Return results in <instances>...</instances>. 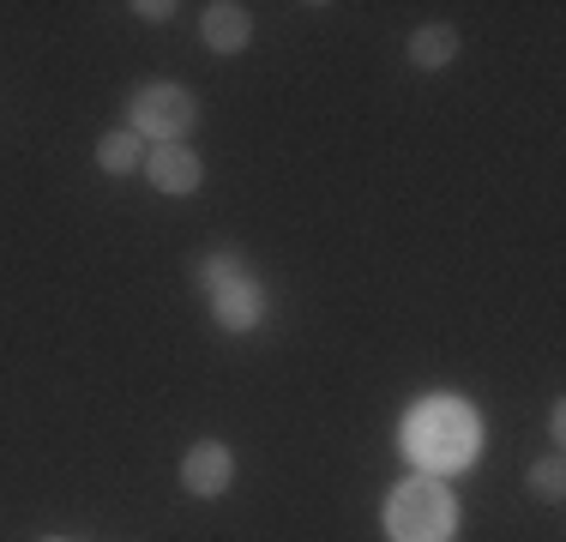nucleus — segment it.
<instances>
[{"label":"nucleus","mask_w":566,"mask_h":542,"mask_svg":"<svg viewBox=\"0 0 566 542\" xmlns=\"http://www.w3.org/2000/svg\"><path fill=\"white\" fill-rule=\"evenodd\" d=\"M482 446V423L476 410H470L464 398H422L410 410V423H403V452H410V465L422 470V477H452V470H464L470 458H476Z\"/></svg>","instance_id":"obj_1"},{"label":"nucleus","mask_w":566,"mask_h":542,"mask_svg":"<svg viewBox=\"0 0 566 542\" xmlns=\"http://www.w3.org/2000/svg\"><path fill=\"white\" fill-rule=\"evenodd\" d=\"M452 531H458V500L440 477L416 470L410 482L392 488V500H386V536L392 542H452Z\"/></svg>","instance_id":"obj_2"},{"label":"nucleus","mask_w":566,"mask_h":542,"mask_svg":"<svg viewBox=\"0 0 566 542\" xmlns=\"http://www.w3.org/2000/svg\"><path fill=\"white\" fill-rule=\"evenodd\" d=\"M199 121V103L181 85H139L133 91V133L139 139H164L181 145V133Z\"/></svg>","instance_id":"obj_3"},{"label":"nucleus","mask_w":566,"mask_h":542,"mask_svg":"<svg viewBox=\"0 0 566 542\" xmlns=\"http://www.w3.org/2000/svg\"><path fill=\"white\" fill-rule=\"evenodd\" d=\"M229 477H235V458H229L223 440H199L193 452L181 458V488L199 494V500H218L229 488Z\"/></svg>","instance_id":"obj_4"},{"label":"nucleus","mask_w":566,"mask_h":542,"mask_svg":"<svg viewBox=\"0 0 566 542\" xmlns=\"http://www.w3.org/2000/svg\"><path fill=\"white\" fill-rule=\"evenodd\" d=\"M211 314H218L223 332H248V325H260L265 314V290L241 271L235 283H223V290H211Z\"/></svg>","instance_id":"obj_5"},{"label":"nucleus","mask_w":566,"mask_h":542,"mask_svg":"<svg viewBox=\"0 0 566 542\" xmlns=\"http://www.w3.org/2000/svg\"><path fill=\"white\" fill-rule=\"evenodd\" d=\"M145 169H151V181L164 187V194H193V187L206 181V169H199V157L187 152V145H157V152H145Z\"/></svg>","instance_id":"obj_6"},{"label":"nucleus","mask_w":566,"mask_h":542,"mask_svg":"<svg viewBox=\"0 0 566 542\" xmlns=\"http://www.w3.org/2000/svg\"><path fill=\"white\" fill-rule=\"evenodd\" d=\"M248 37H253V12H248V7H235V0H218V7H206V43L218 49V54L248 49Z\"/></svg>","instance_id":"obj_7"},{"label":"nucleus","mask_w":566,"mask_h":542,"mask_svg":"<svg viewBox=\"0 0 566 542\" xmlns=\"http://www.w3.org/2000/svg\"><path fill=\"white\" fill-rule=\"evenodd\" d=\"M97 163H103L109 175H133V169L145 163V139H139L133 127H120V133H103V139H97Z\"/></svg>","instance_id":"obj_8"},{"label":"nucleus","mask_w":566,"mask_h":542,"mask_svg":"<svg viewBox=\"0 0 566 542\" xmlns=\"http://www.w3.org/2000/svg\"><path fill=\"white\" fill-rule=\"evenodd\" d=\"M452 54H458V31H452V24H428V31L410 37V61L428 66V73H434V66H447Z\"/></svg>","instance_id":"obj_9"},{"label":"nucleus","mask_w":566,"mask_h":542,"mask_svg":"<svg viewBox=\"0 0 566 542\" xmlns=\"http://www.w3.org/2000/svg\"><path fill=\"white\" fill-rule=\"evenodd\" d=\"M235 278H241V253L235 248H218L206 265H199V283H206V290H223V283H235Z\"/></svg>","instance_id":"obj_10"},{"label":"nucleus","mask_w":566,"mask_h":542,"mask_svg":"<svg viewBox=\"0 0 566 542\" xmlns=\"http://www.w3.org/2000/svg\"><path fill=\"white\" fill-rule=\"evenodd\" d=\"M531 488H536L543 500H560V488H566V465H560V458H543V465L531 470Z\"/></svg>","instance_id":"obj_11"},{"label":"nucleus","mask_w":566,"mask_h":542,"mask_svg":"<svg viewBox=\"0 0 566 542\" xmlns=\"http://www.w3.org/2000/svg\"><path fill=\"white\" fill-rule=\"evenodd\" d=\"M133 12H145V19H151V24H157V19H169V12H175V7H169V0H139V7H133Z\"/></svg>","instance_id":"obj_12"},{"label":"nucleus","mask_w":566,"mask_h":542,"mask_svg":"<svg viewBox=\"0 0 566 542\" xmlns=\"http://www.w3.org/2000/svg\"><path fill=\"white\" fill-rule=\"evenodd\" d=\"M43 542H61V536H43Z\"/></svg>","instance_id":"obj_13"}]
</instances>
